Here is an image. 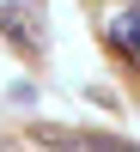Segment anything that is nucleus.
Segmentation results:
<instances>
[{"instance_id":"1","label":"nucleus","mask_w":140,"mask_h":152,"mask_svg":"<svg viewBox=\"0 0 140 152\" xmlns=\"http://www.w3.org/2000/svg\"><path fill=\"white\" fill-rule=\"evenodd\" d=\"M0 37H6L18 55H43V31L31 24V12L12 6V0H0Z\"/></svg>"},{"instance_id":"2","label":"nucleus","mask_w":140,"mask_h":152,"mask_svg":"<svg viewBox=\"0 0 140 152\" xmlns=\"http://www.w3.org/2000/svg\"><path fill=\"white\" fill-rule=\"evenodd\" d=\"M104 43L116 49V55L128 61V67H140V6H122L116 18L104 24Z\"/></svg>"}]
</instances>
